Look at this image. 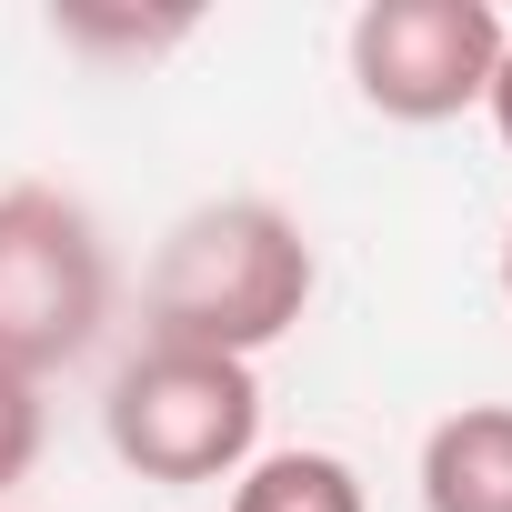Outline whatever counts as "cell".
Masks as SVG:
<instances>
[{
    "label": "cell",
    "mask_w": 512,
    "mask_h": 512,
    "mask_svg": "<svg viewBox=\"0 0 512 512\" xmlns=\"http://www.w3.org/2000/svg\"><path fill=\"white\" fill-rule=\"evenodd\" d=\"M312 282H322V262L282 201H201L151 251L141 322H151V342L251 362L312 312Z\"/></svg>",
    "instance_id": "1"
},
{
    "label": "cell",
    "mask_w": 512,
    "mask_h": 512,
    "mask_svg": "<svg viewBox=\"0 0 512 512\" xmlns=\"http://www.w3.org/2000/svg\"><path fill=\"white\" fill-rule=\"evenodd\" d=\"M101 432L141 482H231L262 452V382L251 362L221 352H181V342H141L111 392H101Z\"/></svg>",
    "instance_id": "2"
},
{
    "label": "cell",
    "mask_w": 512,
    "mask_h": 512,
    "mask_svg": "<svg viewBox=\"0 0 512 512\" xmlns=\"http://www.w3.org/2000/svg\"><path fill=\"white\" fill-rule=\"evenodd\" d=\"M111 322V251L71 191H0V372L41 382L81 362Z\"/></svg>",
    "instance_id": "3"
},
{
    "label": "cell",
    "mask_w": 512,
    "mask_h": 512,
    "mask_svg": "<svg viewBox=\"0 0 512 512\" xmlns=\"http://www.w3.org/2000/svg\"><path fill=\"white\" fill-rule=\"evenodd\" d=\"M502 41L512 31L492 0H372L352 21V91L382 121H452L482 111Z\"/></svg>",
    "instance_id": "4"
},
{
    "label": "cell",
    "mask_w": 512,
    "mask_h": 512,
    "mask_svg": "<svg viewBox=\"0 0 512 512\" xmlns=\"http://www.w3.org/2000/svg\"><path fill=\"white\" fill-rule=\"evenodd\" d=\"M422 512H512V402H462L422 432Z\"/></svg>",
    "instance_id": "5"
},
{
    "label": "cell",
    "mask_w": 512,
    "mask_h": 512,
    "mask_svg": "<svg viewBox=\"0 0 512 512\" xmlns=\"http://www.w3.org/2000/svg\"><path fill=\"white\" fill-rule=\"evenodd\" d=\"M231 512H362V472L342 452H251Z\"/></svg>",
    "instance_id": "6"
},
{
    "label": "cell",
    "mask_w": 512,
    "mask_h": 512,
    "mask_svg": "<svg viewBox=\"0 0 512 512\" xmlns=\"http://www.w3.org/2000/svg\"><path fill=\"white\" fill-rule=\"evenodd\" d=\"M41 462V382H11L0 372V492Z\"/></svg>",
    "instance_id": "7"
},
{
    "label": "cell",
    "mask_w": 512,
    "mask_h": 512,
    "mask_svg": "<svg viewBox=\"0 0 512 512\" xmlns=\"http://www.w3.org/2000/svg\"><path fill=\"white\" fill-rule=\"evenodd\" d=\"M61 31H71V41H141V51H151V41H181L191 21H181V11H171V21H101V11H61Z\"/></svg>",
    "instance_id": "8"
},
{
    "label": "cell",
    "mask_w": 512,
    "mask_h": 512,
    "mask_svg": "<svg viewBox=\"0 0 512 512\" xmlns=\"http://www.w3.org/2000/svg\"><path fill=\"white\" fill-rule=\"evenodd\" d=\"M482 111H492V131H502V151H512V41H502V71H492V91H482Z\"/></svg>",
    "instance_id": "9"
},
{
    "label": "cell",
    "mask_w": 512,
    "mask_h": 512,
    "mask_svg": "<svg viewBox=\"0 0 512 512\" xmlns=\"http://www.w3.org/2000/svg\"><path fill=\"white\" fill-rule=\"evenodd\" d=\"M502 302H512V231H502Z\"/></svg>",
    "instance_id": "10"
},
{
    "label": "cell",
    "mask_w": 512,
    "mask_h": 512,
    "mask_svg": "<svg viewBox=\"0 0 512 512\" xmlns=\"http://www.w3.org/2000/svg\"><path fill=\"white\" fill-rule=\"evenodd\" d=\"M0 512H11V502H0Z\"/></svg>",
    "instance_id": "11"
}]
</instances>
